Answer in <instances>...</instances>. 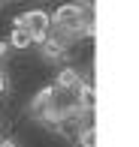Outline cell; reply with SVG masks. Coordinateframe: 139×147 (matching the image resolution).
Segmentation results:
<instances>
[{
    "label": "cell",
    "instance_id": "cell-2",
    "mask_svg": "<svg viewBox=\"0 0 139 147\" xmlns=\"http://www.w3.org/2000/svg\"><path fill=\"white\" fill-rule=\"evenodd\" d=\"M24 30L30 33V42L34 45H42L49 39V30H51V18L45 9H30L24 12Z\"/></svg>",
    "mask_w": 139,
    "mask_h": 147
},
{
    "label": "cell",
    "instance_id": "cell-7",
    "mask_svg": "<svg viewBox=\"0 0 139 147\" xmlns=\"http://www.w3.org/2000/svg\"><path fill=\"white\" fill-rule=\"evenodd\" d=\"M76 144H79V147H97V126L88 123V126L76 135Z\"/></svg>",
    "mask_w": 139,
    "mask_h": 147
},
{
    "label": "cell",
    "instance_id": "cell-10",
    "mask_svg": "<svg viewBox=\"0 0 139 147\" xmlns=\"http://www.w3.org/2000/svg\"><path fill=\"white\" fill-rule=\"evenodd\" d=\"M12 27H24V12H18V15L12 18Z\"/></svg>",
    "mask_w": 139,
    "mask_h": 147
},
{
    "label": "cell",
    "instance_id": "cell-3",
    "mask_svg": "<svg viewBox=\"0 0 139 147\" xmlns=\"http://www.w3.org/2000/svg\"><path fill=\"white\" fill-rule=\"evenodd\" d=\"M51 99H55V84H45V87H39L34 93V99H30V114H34L36 120L45 114V108L51 105Z\"/></svg>",
    "mask_w": 139,
    "mask_h": 147
},
{
    "label": "cell",
    "instance_id": "cell-9",
    "mask_svg": "<svg viewBox=\"0 0 139 147\" xmlns=\"http://www.w3.org/2000/svg\"><path fill=\"white\" fill-rule=\"evenodd\" d=\"M9 51H12V48H9V42H6V39H0V60L9 54Z\"/></svg>",
    "mask_w": 139,
    "mask_h": 147
},
{
    "label": "cell",
    "instance_id": "cell-6",
    "mask_svg": "<svg viewBox=\"0 0 139 147\" xmlns=\"http://www.w3.org/2000/svg\"><path fill=\"white\" fill-rule=\"evenodd\" d=\"M6 42H9V48L12 51H24V48H30V33L24 30V27H12V33H9V39H6Z\"/></svg>",
    "mask_w": 139,
    "mask_h": 147
},
{
    "label": "cell",
    "instance_id": "cell-11",
    "mask_svg": "<svg viewBox=\"0 0 139 147\" xmlns=\"http://www.w3.org/2000/svg\"><path fill=\"white\" fill-rule=\"evenodd\" d=\"M0 147H18V141H15V138H3V141H0Z\"/></svg>",
    "mask_w": 139,
    "mask_h": 147
},
{
    "label": "cell",
    "instance_id": "cell-5",
    "mask_svg": "<svg viewBox=\"0 0 139 147\" xmlns=\"http://www.w3.org/2000/svg\"><path fill=\"white\" fill-rule=\"evenodd\" d=\"M79 81H82V75H79L76 66H64V69L55 75V90H73Z\"/></svg>",
    "mask_w": 139,
    "mask_h": 147
},
{
    "label": "cell",
    "instance_id": "cell-8",
    "mask_svg": "<svg viewBox=\"0 0 139 147\" xmlns=\"http://www.w3.org/2000/svg\"><path fill=\"white\" fill-rule=\"evenodd\" d=\"M6 90H9V75H6V72L0 69V96H3Z\"/></svg>",
    "mask_w": 139,
    "mask_h": 147
},
{
    "label": "cell",
    "instance_id": "cell-1",
    "mask_svg": "<svg viewBox=\"0 0 139 147\" xmlns=\"http://www.w3.org/2000/svg\"><path fill=\"white\" fill-rule=\"evenodd\" d=\"M85 9H88V3H79V0L61 3L55 12H49L51 27H79V24L85 21Z\"/></svg>",
    "mask_w": 139,
    "mask_h": 147
},
{
    "label": "cell",
    "instance_id": "cell-4",
    "mask_svg": "<svg viewBox=\"0 0 139 147\" xmlns=\"http://www.w3.org/2000/svg\"><path fill=\"white\" fill-rule=\"evenodd\" d=\"M39 48H42L39 54H42L45 63H64V60L70 57V48H67V45H61V42H55V39H45Z\"/></svg>",
    "mask_w": 139,
    "mask_h": 147
}]
</instances>
